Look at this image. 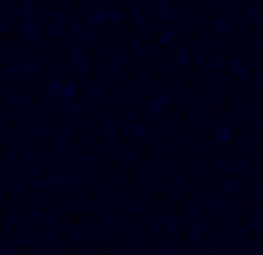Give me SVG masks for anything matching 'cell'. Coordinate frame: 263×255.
Masks as SVG:
<instances>
[]
</instances>
